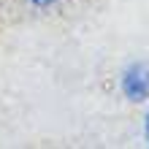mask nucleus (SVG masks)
Returning a JSON list of instances; mask_svg holds the SVG:
<instances>
[{
    "mask_svg": "<svg viewBox=\"0 0 149 149\" xmlns=\"http://www.w3.org/2000/svg\"><path fill=\"white\" fill-rule=\"evenodd\" d=\"M27 3H30L33 8H38V11H46V8H54L60 0H27Z\"/></svg>",
    "mask_w": 149,
    "mask_h": 149,
    "instance_id": "nucleus-2",
    "label": "nucleus"
},
{
    "mask_svg": "<svg viewBox=\"0 0 149 149\" xmlns=\"http://www.w3.org/2000/svg\"><path fill=\"white\" fill-rule=\"evenodd\" d=\"M144 141L149 146V106H146V114H144Z\"/></svg>",
    "mask_w": 149,
    "mask_h": 149,
    "instance_id": "nucleus-3",
    "label": "nucleus"
},
{
    "mask_svg": "<svg viewBox=\"0 0 149 149\" xmlns=\"http://www.w3.org/2000/svg\"><path fill=\"white\" fill-rule=\"evenodd\" d=\"M119 92L130 103H149V63L133 60L119 71Z\"/></svg>",
    "mask_w": 149,
    "mask_h": 149,
    "instance_id": "nucleus-1",
    "label": "nucleus"
}]
</instances>
